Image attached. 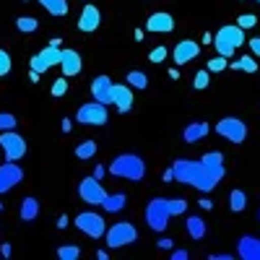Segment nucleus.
Here are the masks:
<instances>
[{
  "label": "nucleus",
  "instance_id": "f257e3e1",
  "mask_svg": "<svg viewBox=\"0 0 260 260\" xmlns=\"http://www.w3.org/2000/svg\"><path fill=\"white\" fill-rule=\"evenodd\" d=\"M172 172H175L177 182L190 185L201 192H211L224 180V167H206L203 161H195V159H177L172 164Z\"/></svg>",
  "mask_w": 260,
  "mask_h": 260
},
{
  "label": "nucleus",
  "instance_id": "f03ea898",
  "mask_svg": "<svg viewBox=\"0 0 260 260\" xmlns=\"http://www.w3.org/2000/svg\"><path fill=\"white\" fill-rule=\"evenodd\" d=\"M107 172H110L112 177H120V180L141 182L146 177V161L138 154H117Z\"/></svg>",
  "mask_w": 260,
  "mask_h": 260
},
{
  "label": "nucleus",
  "instance_id": "7ed1b4c3",
  "mask_svg": "<svg viewBox=\"0 0 260 260\" xmlns=\"http://www.w3.org/2000/svg\"><path fill=\"white\" fill-rule=\"evenodd\" d=\"M245 42H247L245 29H240L237 24H226V26H221L219 31L213 34V47H216V52H219L221 57H234V52L240 50Z\"/></svg>",
  "mask_w": 260,
  "mask_h": 260
},
{
  "label": "nucleus",
  "instance_id": "20e7f679",
  "mask_svg": "<svg viewBox=\"0 0 260 260\" xmlns=\"http://www.w3.org/2000/svg\"><path fill=\"white\" fill-rule=\"evenodd\" d=\"M136 240H138V229L130 221H115L110 229L104 232V242H107V247H112V250L127 247V245H133Z\"/></svg>",
  "mask_w": 260,
  "mask_h": 260
},
{
  "label": "nucleus",
  "instance_id": "39448f33",
  "mask_svg": "<svg viewBox=\"0 0 260 260\" xmlns=\"http://www.w3.org/2000/svg\"><path fill=\"white\" fill-rule=\"evenodd\" d=\"M0 148H3L6 161H21L29 151V143L21 133H16V130H3V133H0Z\"/></svg>",
  "mask_w": 260,
  "mask_h": 260
},
{
  "label": "nucleus",
  "instance_id": "423d86ee",
  "mask_svg": "<svg viewBox=\"0 0 260 260\" xmlns=\"http://www.w3.org/2000/svg\"><path fill=\"white\" fill-rule=\"evenodd\" d=\"M169 219H172V213H169V208H167V198L148 201V206H146V224H148L151 229H154V232H167Z\"/></svg>",
  "mask_w": 260,
  "mask_h": 260
},
{
  "label": "nucleus",
  "instance_id": "0eeeda50",
  "mask_svg": "<svg viewBox=\"0 0 260 260\" xmlns=\"http://www.w3.org/2000/svg\"><path fill=\"white\" fill-rule=\"evenodd\" d=\"M76 226L86 237H91V240H102L104 232H107V224H104V219H102L96 211H81L76 216Z\"/></svg>",
  "mask_w": 260,
  "mask_h": 260
},
{
  "label": "nucleus",
  "instance_id": "6e6552de",
  "mask_svg": "<svg viewBox=\"0 0 260 260\" xmlns=\"http://www.w3.org/2000/svg\"><path fill=\"white\" fill-rule=\"evenodd\" d=\"M216 133H219L224 141H229V143H242L245 138H247V125L240 120V117H224V120H219L216 122Z\"/></svg>",
  "mask_w": 260,
  "mask_h": 260
},
{
  "label": "nucleus",
  "instance_id": "1a4fd4ad",
  "mask_svg": "<svg viewBox=\"0 0 260 260\" xmlns=\"http://www.w3.org/2000/svg\"><path fill=\"white\" fill-rule=\"evenodd\" d=\"M76 120H78L81 125H107V120H110V112H107V104L89 102V104H81V107H78Z\"/></svg>",
  "mask_w": 260,
  "mask_h": 260
},
{
  "label": "nucleus",
  "instance_id": "9d476101",
  "mask_svg": "<svg viewBox=\"0 0 260 260\" xmlns=\"http://www.w3.org/2000/svg\"><path fill=\"white\" fill-rule=\"evenodd\" d=\"M60 55H62V47L47 45V47H42V50L29 60V68L37 71V73L42 76V73H47L50 68H55V65H60Z\"/></svg>",
  "mask_w": 260,
  "mask_h": 260
},
{
  "label": "nucleus",
  "instance_id": "9b49d317",
  "mask_svg": "<svg viewBox=\"0 0 260 260\" xmlns=\"http://www.w3.org/2000/svg\"><path fill=\"white\" fill-rule=\"evenodd\" d=\"M78 195H81L83 203H89V206H102L107 190H104V185L91 175V177H83V180L78 182Z\"/></svg>",
  "mask_w": 260,
  "mask_h": 260
},
{
  "label": "nucleus",
  "instance_id": "f8f14e48",
  "mask_svg": "<svg viewBox=\"0 0 260 260\" xmlns=\"http://www.w3.org/2000/svg\"><path fill=\"white\" fill-rule=\"evenodd\" d=\"M21 180H24V169L18 167V161H3L0 164V195L11 192Z\"/></svg>",
  "mask_w": 260,
  "mask_h": 260
},
{
  "label": "nucleus",
  "instance_id": "ddd939ff",
  "mask_svg": "<svg viewBox=\"0 0 260 260\" xmlns=\"http://www.w3.org/2000/svg\"><path fill=\"white\" fill-rule=\"evenodd\" d=\"M146 31L148 34H169V31H175V16L167 13V11L151 13L148 21H146Z\"/></svg>",
  "mask_w": 260,
  "mask_h": 260
},
{
  "label": "nucleus",
  "instance_id": "4468645a",
  "mask_svg": "<svg viewBox=\"0 0 260 260\" xmlns=\"http://www.w3.org/2000/svg\"><path fill=\"white\" fill-rule=\"evenodd\" d=\"M198 55H201V45H198V42H192V39L177 42L175 50H172V60H175V65H187Z\"/></svg>",
  "mask_w": 260,
  "mask_h": 260
},
{
  "label": "nucleus",
  "instance_id": "2eb2a0df",
  "mask_svg": "<svg viewBox=\"0 0 260 260\" xmlns=\"http://www.w3.org/2000/svg\"><path fill=\"white\" fill-rule=\"evenodd\" d=\"M60 68H62V76H65V78L78 76V73L83 71V57L78 55V50H73V47H62Z\"/></svg>",
  "mask_w": 260,
  "mask_h": 260
},
{
  "label": "nucleus",
  "instance_id": "dca6fc26",
  "mask_svg": "<svg viewBox=\"0 0 260 260\" xmlns=\"http://www.w3.org/2000/svg\"><path fill=\"white\" fill-rule=\"evenodd\" d=\"M112 104L117 107L120 115L130 112V110H133V104H136L133 89H130L127 83H115V86H112Z\"/></svg>",
  "mask_w": 260,
  "mask_h": 260
},
{
  "label": "nucleus",
  "instance_id": "f3484780",
  "mask_svg": "<svg viewBox=\"0 0 260 260\" xmlns=\"http://www.w3.org/2000/svg\"><path fill=\"white\" fill-rule=\"evenodd\" d=\"M112 86H115V81L110 76H96L91 81V96H94V102L110 107L112 104Z\"/></svg>",
  "mask_w": 260,
  "mask_h": 260
},
{
  "label": "nucleus",
  "instance_id": "a211bd4d",
  "mask_svg": "<svg viewBox=\"0 0 260 260\" xmlns=\"http://www.w3.org/2000/svg\"><path fill=\"white\" fill-rule=\"evenodd\" d=\"M99 24H102V13H99V8H96L94 3H86L83 11H81V16H78V29H81L83 34H91V31L99 29Z\"/></svg>",
  "mask_w": 260,
  "mask_h": 260
},
{
  "label": "nucleus",
  "instance_id": "6ab92c4d",
  "mask_svg": "<svg viewBox=\"0 0 260 260\" xmlns=\"http://www.w3.org/2000/svg\"><path fill=\"white\" fill-rule=\"evenodd\" d=\"M237 255H240L242 260H260V237H252V234L240 237V242H237Z\"/></svg>",
  "mask_w": 260,
  "mask_h": 260
},
{
  "label": "nucleus",
  "instance_id": "aec40b11",
  "mask_svg": "<svg viewBox=\"0 0 260 260\" xmlns=\"http://www.w3.org/2000/svg\"><path fill=\"white\" fill-rule=\"evenodd\" d=\"M208 133H211V125H208V122H190V125L182 130V138H185V143H198V141H203Z\"/></svg>",
  "mask_w": 260,
  "mask_h": 260
},
{
  "label": "nucleus",
  "instance_id": "412c9836",
  "mask_svg": "<svg viewBox=\"0 0 260 260\" xmlns=\"http://www.w3.org/2000/svg\"><path fill=\"white\" fill-rule=\"evenodd\" d=\"M125 206H127V195L125 192H107L104 201H102L104 213H120Z\"/></svg>",
  "mask_w": 260,
  "mask_h": 260
},
{
  "label": "nucleus",
  "instance_id": "4be33fe9",
  "mask_svg": "<svg viewBox=\"0 0 260 260\" xmlns=\"http://www.w3.org/2000/svg\"><path fill=\"white\" fill-rule=\"evenodd\" d=\"M185 232L190 240H203L206 232H208V224L201 219V216H187L185 219Z\"/></svg>",
  "mask_w": 260,
  "mask_h": 260
},
{
  "label": "nucleus",
  "instance_id": "5701e85b",
  "mask_svg": "<svg viewBox=\"0 0 260 260\" xmlns=\"http://www.w3.org/2000/svg\"><path fill=\"white\" fill-rule=\"evenodd\" d=\"M18 216H21V221H34L37 216H39V201L34 198V195H26L24 201H21V208H18Z\"/></svg>",
  "mask_w": 260,
  "mask_h": 260
},
{
  "label": "nucleus",
  "instance_id": "b1692460",
  "mask_svg": "<svg viewBox=\"0 0 260 260\" xmlns=\"http://www.w3.org/2000/svg\"><path fill=\"white\" fill-rule=\"evenodd\" d=\"M39 6L45 8L50 16H55V18H65V16H68V11H71L68 0H39Z\"/></svg>",
  "mask_w": 260,
  "mask_h": 260
},
{
  "label": "nucleus",
  "instance_id": "393cba45",
  "mask_svg": "<svg viewBox=\"0 0 260 260\" xmlns=\"http://www.w3.org/2000/svg\"><path fill=\"white\" fill-rule=\"evenodd\" d=\"M76 156L81 159V161H89V159H94L96 156V141H81L78 146H76Z\"/></svg>",
  "mask_w": 260,
  "mask_h": 260
},
{
  "label": "nucleus",
  "instance_id": "a878e982",
  "mask_svg": "<svg viewBox=\"0 0 260 260\" xmlns=\"http://www.w3.org/2000/svg\"><path fill=\"white\" fill-rule=\"evenodd\" d=\"M232 71H245V73H257V60H255V55L250 57V55H242V57H237L234 62H232Z\"/></svg>",
  "mask_w": 260,
  "mask_h": 260
},
{
  "label": "nucleus",
  "instance_id": "bb28decb",
  "mask_svg": "<svg viewBox=\"0 0 260 260\" xmlns=\"http://www.w3.org/2000/svg\"><path fill=\"white\" fill-rule=\"evenodd\" d=\"M125 83L130 86V89H146V86H148V76L143 71H130L125 76Z\"/></svg>",
  "mask_w": 260,
  "mask_h": 260
},
{
  "label": "nucleus",
  "instance_id": "cd10ccee",
  "mask_svg": "<svg viewBox=\"0 0 260 260\" xmlns=\"http://www.w3.org/2000/svg\"><path fill=\"white\" fill-rule=\"evenodd\" d=\"M245 206H247V195L242 190H232L229 192V208L234 213H240V211H245Z\"/></svg>",
  "mask_w": 260,
  "mask_h": 260
},
{
  "label": "nucleus",
  "instance_id": "c85d7f7f",
  "mask_svg": "<svg viewBox=\"0 0 260 260\" xmlns=\"http://www.w3.org/2000/svg\"><path fill=\"white\" fill-rule=\"evenodd\" d=\"M37 26H39V21H37L34 16H18V18H16V29L24 31V34L37 31Z\"/></svg>",
  "mask_w": 260,
  "mask_h": 260
},
{
  "label": "nucleus",
  "instance_id": "c756f323",
  "mask_svg": "<svg viewBox=\"0 0 260 260\" xmlns=\"http://www.w3.org/2000/svg\"><path fill=\"white\" fill-rule=\"evenodd\" d=\"M57 257L60 260H78L81 257V247L78 245H62V247H57Z\"/></svg>",
  "mask_w": 260,
  "mask_h": 260
},
{
  "label": "nucleus",
  "instance_id": "7c9ffc66",
  "mask_svg": "<svg viewBox=\"0 0 260 260\" xmlns=\"http://www.w3.org/2000/svg\"><path fill=\"white\" fill-rule=\"evenodd\" d=\"M201 161L206 167H224V154H221V151H206Z\"/></svg>",
  "mask_w": 260,
  "mask_h": 260
},
{
  "label": "nucleus",
  "instance_id": "2f4dec72",
  "mask_svg": "<svg viewBox=\"0 0 260 260\" xmlns=\"http://www.w3.org/2000/svg\"><path fill=\"white\" fill-rule=\"evenodd\" d=\"M226 65H229V57H211L208 60V65H206V71L208 73H221V71H226Z\"/></svg>",
  "mask_w": 260,
  "mask_h": 260
},
{
  "label": "nucleus",
  "instance_id": "473e14b6",
  "mask_svg": "<svg viewBox=\"0 0 260 260\" xmlns=\"http://www.w3.org/2000/svg\"><path fill=\"white\" fill-rule=\"evenodd\" d=\"M167 208H169L172 216H182V213L187 211V201H182V198H169V201H167Z\"/></svg>",
  "mask_w": 260,
  "mask_h": 260
},
{
  "label": "nucleus",
  "instance_id": "72a5a7b5",
  "mask_svg": "<svg viewBox=\"0 0 260 260\" xmlns=\"http://www.w3.org/2000/svg\"><path fill=\"white\" fill-rule=\"evenodd\" d=\"M52 96L55 99H60V96H65V94H68V78H65V76H60V78H55V83H52Z\"/></svg>",
  "mask_w": 260,
  "mask_h": 260
},
{
  "label": "nucleus",
  "instance_id": "f704fd0d",
  "mask_svg": "<svg viewBox=\"0 0 260 260\" xmlns=\"http://www.w3.org/2000/svg\"><path fill=\"white\" fill-rule=\"evenodd\" d=\"M16 125H18L16 115H11V112H0V133H3V130H16Z\"/></svg>",
  "mask_w": 260,
  "mask_h": 260
},
{
  "label": "nucleus",
  "instance_id": "c9c22d12",
  "mask_svg": "<svg viewBox=\"0 0 260 260\" xmlns=\"http://www.w3.org/2000/svg\"><path fill=\"white\" fill-rule=\"evenodd\" d=\"M257 24V16L255 13H242V16H237V26L240 29H252Z\"/></svg>",
  "mask_w": 260,
  "mask_h": 260
},
{
  "label": "nucleus",
  "instance_id": "e433bc0d",
  "mask_svg": "<svg viewBox=\"0 0 260 260\" xmlns=\"http://www.w3.org/2000/svg\"><path fill=\"white\" fill-rule=\"evenodd\" d=\"M208 71L203 68V71H198V73H195V78H192V86H195V89H198V91H203V89H208Z\"/></svg>",
  "mask_w": 260,
  "mask_h": 260
},
{
  "label": "nucleus",
  "instance_id": "4c0bfd02",
  "mask_svg": "<svg viewBox=\"0 0 260 260\" xmlns=\"http://www.w3.org/2000/svg\"><path fill=\"white\" fill-rule=\"evenodd\" d=\"M11 68H13V60H11V55H8L6 50H0V78L8 76V73H11Z\"/></svg>",
  "mask_w": 260,
  "mask_h": 260
},
{
  "label": "nucleus",
  "instance_id": "58836bf2",
  "mask_svg": "<svg viewBox=\"0 0 260 260\" xmlns=\"http://www.w3.org/2000/svg\"><path fill=\"white\" fill-rule=\"evenodd\" d=\"M148 60H151V62H154V65H159V62H164V60H167V47H164V45H159V47H154V50H151V52H148Z\"/></svg>",
  "mask_w": 260,
  "mask_h": 260
},
{
  "label": "nucleus",
  "instance_id": "ea45409f",
  "mask_svg": "<svg viewBox=\"0 0 260 260\" xmlns=\"http://www.w3.org/2000/svg\"><path fill=\"white\" fill-rule=\"evenodd\" d=\"M250 52L260 57V37H250Z\"/></svg>",
  "mask_w": 260,
  "mask_h": 260
},
{
  "label": "nucleus",
  "instance_id": "a19ab883",
  "mask_svg": "<svg viewBox=\"0 0 260 260\" xmlns=\"http://www.w3.org/2000/svg\"><path fill=\"white\" fill-rule=\"evenodd\" d=\"M156 245H159L161 250H172V247H175V242H172V240H169V237H161V240H159Z\"/></svg>",
  "mask_w": 260,
  "mask_h": 260
},
{
  "label": "nucleus",
  "instance_id": "79ce46f5",
  "mask_svg": "<svg viewBox=\"0 0 260 260\" xmlns=\"http://www.w3.org/2000/svg\"><path fill=\"white\" fill-rule=\"evenodd\" d=\"M172 257H175V260H187L190 252L187 250H175V252H172Z\"/></svg>",
  "mask_w": 260,
  "mask_h": 260
},
{
  "label": "nucleus",
  "instance_id": "37998d69",
  "mask_svg": "<svg viewBox=\"0 0 260 260\" xmlns=\"http://www.w3.org/2000/svg\"><path fill=\"white\" fill-rule=\"evenodd\" d=\"M198 206H201L203 211H211V208H213V201H211V198H201V201H198Z\"/></svg>",
  "mask_w": 260,
  "mask_h": 260
},
{
  "label": "nucleus",
  "instance_id": "c03bdc74",
  "mask_svg": "<svg viewBox=\"0 0 260 260\" xmlns=\"http://www.w3.org/2000/svg\"><path fill=\"white\" fill-rule=\"evenodd\" d=\"M11 252H13V247H11L8 242H3V245H0V255H3V257H11Z\"/></svg>",
  "mask_w": 260,
  "mask_h": 260
},
{
  "label": "nucleus",
  "instance_id": "a18cd8bd",
  "mask_svg": "<svg viewBox=\"0 0 260 260\" xmlns=\"http://www.w3.org/2000/svg\"><path fill=\"white\" fill-rule=\"evenodd\" d=\"M60 127H62V133H71V127H73V122H71L68 117H62V122H60Z\"/></svg>",
  "mask_w": 260,
  "mask_h": 260
},
{
  "label": "nucleus",
  "instance_id": "49530a36",
  "mask_svg": "<svg viewBox=\"0 0 260 260\" xmlns=\"http://www.w3.org/2000/svg\"><path fill=\"white\" fill-rule=\"evenodd\" d=\"M104 172H107V169H104V164H96V167H94V177H96V180H102V177H104Z\"/></svg>",
  "mask_w": 260,
  "mask_h": 260
},
{
  "label": "nucleus",
  "instance_id": "de8ad7c7",
  "mask_svg": "<svg viewBox=\"0 0 260 260\" xmlns=\"http://www.w3.org/2000/svg\"><path fill=\"white\" fill-rule=\"evenodd\" d=\"M211 260H232V255H229V252H213Z\"/></svg>",
  "mask_w": 260,
  "mask_h": 260
},
{
  "label": "nucleus",
  "instance_id": "09e8293b",
  "mask_svg": "<svg viewBox=\"0 0 260 260\" xmlns=\"http://www.w3.org/2000/svg\"><path fill=\"white\" fill-rule=\"evenodd\" d=\"M161 180H164V182H172V180H175V172H172V169H164Z\"/></svg>",
  "mask_w": 260,
  "mask_h": 260
},
{
  "label": "nucleus",
  "instance_id": "8fccbe9b",
  "mask_svg": "<svg viewBox=\"0 0 260 260\" xmlns=\"http://www.w3.org/2000/svg\"><path fill=\"white\" fill-rule=\"evenodd\" d=\"M68 224H71V221H68V216H65V213H62V216H60V219H57V229H65V226H68Z\"/></svg>",
  "mask_w": 260,
  "mask_h": 260
},
{
  "label": "nucleus",
  "instance_id": "3c124183",
  "mask_svg": "<svg viewBox=\"0 0 260 260\" xmlns=\"http://www.w3.org/2000/svg\"><path fill=\"white\" fill-rule=\"evenodd\" d=\"M39 78H42V76H39L37 71H29V81H31V83H39Z\"/></svg>",
  "mask_w": 260,
  "mask_h": 260
},
{
  "label": "nucleus",
  "instance_id": "603ef678",
  "mask_svg": "<svg viewBox=\"0 0 260 260\" xmlns=\"http://www.w3.org/2000/svg\"><path fill=\"white\" fill-rule=\"evenodd\" d=\"M211 42H213V34L206 31V34H203V45H211Z\"/></svg>",
  "mask_w": 260,
  "mask_h": 260
},
{
  "label": "nucleus",
  "instance_id": "864d4df0",
  "mask_svg": "<svg viewBox=\"0 0 260 260\" xmlns=\"http://www.w3.org/2000/svg\"><path fill=\"white\" fill-rule=\"evenodd\" d=\"M169 78H172V81H177V78H180V71H177V68H172V71H169Z\"/></svg>",
  "mask_w": 260,
  "mask_h": 260
},
{
  "label": "nucleus",
  "instance_id": "5fc2aeb1",
  "mask_svg": "<svg viewBox=\"0 0 260 260\" xmlns=\"http://www.w3.org/2000/svg\"><path fill=\"white\" fill-rule=\"evenodd\" d=\"M133 34H136V42H143V29H136Z\"/></svg>",
  "mask_w": 260,
  "mask_h": 260
},
{
  "label": "nucleus",
  "instance_id": "6e6d98bb",
  "mask_svg": "<svg viewBox=\"0 0 260 260\" xmlns=\"http://www.w3.org/2000/svg\"><path fill=\"white\" fill-rule=\"evenodd\" d=\"M0 211H3V203H0Z\"/></svg>",
  "mask_w": 260,
  "mask_h": 260
},
{
  "label": "nucleus",
  "instance_id": "4d7b16f0",
  "mask_svg": "<svg viewBox=\"0 0 260 260\" xmlns=\"http://www.w3.org/2000/svg\"><path fill=\"white\" fill-rule=\"evenodd\" d=\"M257 219H260V211H257Z\"/></svg>",
  "mask_w": 260,
  "mask_h": 260
},
{
  "label": "nucleus",
  "instance_id": "13d9d810",
  "mask_svg": "<svg viewBox=\"0 0 260 260\" xmlns=\"http://www.w3.org/2000/svg\"><path fill=\"white\" fill-rule=\"evenodd\" d=\"M255 3H260V0H255Z\"/></svg>",
  "mask_w": 260,
  "mask_h": 260
}]
</instances>
